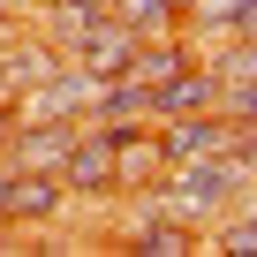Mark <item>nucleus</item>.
I'll return each instance as SVG.
<instances>
[{
  "label": "nucleus",
  "mask_w": 257,
  "mask_h": 257,
  "mask_svg": "<svg viewBox=\"0 0 257 257\" xmlns=\"http://www.w3.org/2000/svg\"><path fill=\"white\" fill-rule=\"evenodd\" d=\"M137 46H144V31H137V23H121V16L106 8V16H91V31L68 46V61H76L83 76H106V83H113V76H128Z\"/></svg>",
  "instance_id": "obj_1"
},
{
  "label": "nucleus",
  "mask_w": 257,
  "mask_h": 257,
  "mask_svg": "<svg viewBox=\"0 0 257 257\" xmlns=\"http://www.w3.org/2000/svg\"><path fill=\"white\" fill-rule=\"evenodd\" d=\"M167 197H174L182 219H212V212L234 197V167H227V159H174Z\"/></svg>",
  "instance_id": "obj_2"
},
{
  "label": "nucleus",
  "mask_w": 257,
  "mask_h": 257,
  "mask_svg": "<svg viewBox=\"0 0 257 257\" xmlns=\"http://www.w3.org/2000/svg\"><path fill=\"white\" fill-rule=\"evenodd\" d=\"M76 152V128L61 121H38V128H16L8 137V167H38V174H61V159Z\"/></svg>",
  "instance_id": "obj_3"
},
{
  "label": "nucleus",
  "mask_w": 257,
  "mask_h": 257,
  "mask_svg": "<svg viewBox=\"0 0 257 257\" xmlns=\"http://www.w3.org/2000/svg\"><path fill=\"white\" fill-rule=\"evenodd\" d=\"M53 212H61V174L8 167V204H0V219H53Z\"/></svg>",
  "instance_id": "obj_4"
},
{
  "label": "nucleus",
  "mask_w": 257,
  "mask_h": 257,
  "mask_svg": "<svg viewBox=\"0 0 257 257\" xmlns=\"http://www.w3.org/2000/svg\"><path fill=\"white\" fill-rule=\"evenodd\" d=\"M121 174H113V137H76V152L61 159V189H83V197H98V189H113Z\"/></svg>",
  "instance_id": "obj_5"
},
{
  "label": "nucleus",
  "mask_w": 257,
  "mask_h": 257,
  "mask_svg": "<svg viewBox=\"0 0 257 257\" xmlns=\"http://www.w3.org/2000/svg\"><path fill=\"white\" fill-rule=\"evenodd\" d=\"M159 167H167V137H144V128L113 137V174L121 182H159Z\"/></svg>",
  "instance_id": "obj_6"
},
{
  "label": "nucleus",
  "mask_w": 257,
  "mask_h": 257,
  "mask_svg": "<svg viewBox=\"0 0 257 257\" xmlns=\"http://www.w3.org/2000/svg\"><path fill=\"white\" fill-rule=\"evenodd\" d=\"M152 106H159V113H174V121H182V113H204V106H219V68H182V76H174V83L152 98Z\"/></svg>",
  "instance_id": "obj_7"
},
{
  "label": "nucleus",
  "mask_w": 257,
  "mask_h": 257,
  "mask_svg": "<svg viewBox=\"0 0 257 257\" xmlns=\"http://www.w3.org/2000/svg\"><path fill=\"white\" fill-rule=\"evenodd\" d=\"M182 68H189V61H182L174 46H137V61H128V83H144V91L159 98V91H167Z\"/></svg>",
  "instance_id": "obj_8"
},
{
  "label": "nucleus",
  "mask_w": 257,
  "mask_h": 257,
  "mask_svg": "<svg viewBox=\"0 0 257 257\" xmlns=\"http://www.w3.org/2000/svg\"><path fill=\"white\" fill-rule=\"evenodd\" d=\"M53 76V53L46 46H16V53H0V83H16V91H38Z\"/></svg>",
  "instance_id": "obj_9"
},
{
  "label": "nucleus",
  "mask_w": 257,
  "mask_h": 257,
  "mask_svg": "<svg viewBox=\"0 0 257 257\" xmlns=\"http://www.w3.org/2000/svg\"><path fill=\"white\" fill-rule=\"evenodd\" d=\"M137 249H144V257H189V249H197V234H182V227H159V219H152V227H137Z\"/></svg>",
  "instance_id": "obj_10"
},
{
  "label": "nucleus",
  "mask_w": 257,
  "mask_h": 257,
  "mask_svg": "<svg viewBox=\"0 0 257 257\" xmlns=\"http://www.w3.org/2000/svg\"><path fill=\"white\" fill-rule=\"evenodd\" d=\"M113 16H121V23H137V31H159V23L174 16V0H113Z\"/></svg>",
  "instance_id": "obj_11"
},
{
  "label": "nucleus",
  "mask_w": 257,
  "mask_h": 257,
  "mask_svg": "<svg viewBox=\"0 0 257 257\" xmlns=\"http://www.w3.org/2000/svg\"><path fill=\"white\" fill-rule=\"evenodd\" d=\"M257 76V38H234V53L219 61V83H249Z\"/></svg>",
  "instance_id": "obj_12"
},
{
  "label": "nucleus",
  "mask_w": 257,
  "mask_h": 257,
  "mask_svg": "<svg viewBox=\"0 0 257 257\" xmlns=\"http://www.w3.org/2000/svg\"><path fill=\"white\" fill-rule=\"evenodd\" d=\"M219 249H227V257H249V249H257V212H249L242 227H227V234H219Z\"/></svg>",
  "instance_id": "obj_13"
},
{
  "label": "nucleus",
  "mask_w": 257,
  "mask_h": 257,
  "mask_svg": "<svg viewBox=\"0 0 257 257\" xmlns=\"http://www.w3.org/2000/svg\"><path fill=\"white\" fill-rule=\"evenodd\" d=\"M219 91H227V106H234L242 121H257V76H249V83H219Z\"/></svg>",
  "instance_id": "obj_14"
},
{
  "label": "nucleus",
  "mask_w": 257,
  "mask_h": 257,
  "mask_svg": "<svg viewBox=\"0 0 257 257\" xmlns=\"http://www.w3.org/2000/svg\"><path fill=\"white\" fill-rule=\"evenodd\" d=\"M234 31H242V38H257V0H242V8H234Z\"/></svg>",
  "instance_id": "obj_15"
},
{
  "label": "nucleus",
  "mask_w": 257,
  "mask_h": 257,
  "mask_svg": "<svg viewBox=\"0 0 257 257\" xmlns=\"http://www.w3.org/2000/svg\"><path fill=\"white\" fill-rule=\"evenodd\" d=\"M8 137H16V128H8V121H0V152H8Z\"/></svg>",
  "instance_id": "obj_16"
},
{
  "label": "nucleus",
  "mask_w": 257,
  "mask_h": 257,
  "mask_svg": "<svg viewBox=\"0 0 257 257\" xmlns=\"http://www.w3.org/2000/svg\"><path fill=\"white\" fill-rule=\"evenodd\" d=\"M83 8H113V0H83Z\"/></svg>",
  "instance_id": "obj_17"
},
{
  "label": "nucleus",
  "mask_w": 257,
  "mask_h": 257,
  "mask_svg": "<svg viewBox=\"0 0 257 257\" xmlns=\"http://www.w3.org/2000/svg\"><path fill=\"white\" fill-rule=\"evenodd\" d=\"M174 8H189V0H174Z\"/></svg>",
  "instance_id": "obj_18"
},
{
  "label": "nucleus",
  "mask_w": 257,
  "mask_h": 257,
  "mask_svg": "<svg viewBox=\"0 0 257 257\" xmlns=\"http://www.w3.org/2000/svg\"><path fill=\"white\" fill-rule=\"evenodd\" d=\"M53 8H61V0H53Z\"/></svg>",
  "instance_id": "obj_19"
}]
</instances>
